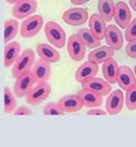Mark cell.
<instances>
[{"label": "cell", "mask_w": 136, "mask_h": 147, "mask_svg": "<svg viewBox=\"0 0 136 147\" xmlns=\"http://www.w3.org/2000/svg\"><path fill=\"white\" fill-rule=\"evenodd\" d=\"M35 53L32 49H25L18 57L16 62L14 63L11 75L12 78L17 79L18 77L21 76L23 74L29 72L32 70L35 65Z\"/></svg>", "instance_id": "cell-1"}, {"label": "cell", "mask_w": 136, "mask_h": 147, "mask_svg": "<svg viewBox=\"0 0 136 147\" xmlns=\"http://www.w3.org/2000/svg\"><path fill=\"white\" fill-rule=\"evenodd\" d=\"M58 104L64 113H73L80 111L84 106V102L78 95H67L61 98Z\"/></svg>", "instance_id": "cell-11"}, {"label": "cell", "mask_w": 136, "mask_h": 147, "mask_svg": "<svg viewBox=\"0 0 136 147\" xmlns=\"http://www.w3.org/2000/svg\"><path fill=\"white\" fill-rule=\"evenodd\" d=\"M15 94L11 91V89L8 86L4 87V112L9 114L14 113L17 106V100Z\"/></svg>", "instance_id": "cell-26"}, {"label": "cell", "mask_w": 136, "mask_h": 147, "mask_svg": "<svg viewBox=\"0 0 136 147\" xmlns=\"http://www.w3.org/2000/svg\"><path fill=\"white\" fill-rule=\"evenodd\" d=\"M133 71L128 66H120L117 73V84L122 90L127 91L129 88L136 84V78Z\"/></svg>", "instance_id": "cell-15"}, {"label": "cell", "mask_w": 136, "mask_h": 147, "mask_svg": "<svg viewBox=\"0 0 136 147\" xmlns=\"http://www.w3.org/2000/svg\"><path fill=\"white\" fill-rule=\"evenodd\" d=\"M129 4H130L131 8L136 11V0H129Z\"/></svg>", "instance_id": "cell-34"}, {"label": "cell", "mask_w": 136, "mask_h": 147, "mask_svg": "<svg viewBox=\"0 0 136 147\" xmlns=\"http://www.w3.org/2000/svg\"><path fill=\"white\" fill-rule=\"evenodd\" d=\"M89 1L91 0H71V3L75 6H80V5H84Z\"/></svg>", "instance_id": "cell-33"}, {"label": "cell", "mask_w": 136, "mask_h": 147, "mask_svg": "<svg viewBox=\"0 0 136 147\" xmlns=\"http://www.w3.org/2000/svg\"><path fill=\"white\" fill-rule=\"evenodd\" d=\"M37 53L41 59L49 63H57L61 59V55L56 49L47 43H40L37 47Z\"/></svg>", "instance_id": "cell-20"}, {"label": "cell", "mask_w": 136, "mask_h": 147, "mask_svg": "<svg viewBox=\"0 0 136 147\" xmlns=\"http://www.w3.org/2000/svg\"><path fill=\"white\" fill-rule=\"evenodd\" d=\"M21 45L18 41L9 42L5 46L4 50V66L10 67L14 65L18 57L21 55Z\"/></svg>", "instance_id": "cell-19"}, {"label": "cell", "mask_w": 136, "mask_h": 147, "mask_svg": "<svg viewBox=\"0 0 136 147\" xmlns=\"http://www.w3.org/2000/svg\"><path fill=\"white\" fill-rule=\"evenodd\" d=\"M37 9V0H21L16 4H14L12 8V14L16 19L23 20L34 14Z\"/></svg>", "instance_id": "cell-7"}, {"label": "cell", "mask_w": 136, "mask_h": 147, "mask_svg": "<svg viewBox=\"0 0 136 147\" xmlns=\"http://www.w3.org/2000/svg\"><path fill=\"white\" fill-rule=\"evenodd\" d=\"M126 53L131 58L136 59V39L128 42L126 45Z\"/></svg>", "instance_id": "cell-30"}, {"label": "cell", "mask_w": 136, "mask_h": 147, "mask_svg": "<svg viewBox=\"0 0 136 147\" xmlns=\"http://www.w3.org/2000/svg\"><path fill=\"white\" fill-rule=\"evenodd\" d=\"M116 5L114 0H98V11L106 23L112 21L115 16Z\"/></svg>", "instance_id": "cell-23"}, {"label": "cell", "mask_w": 136, "mask_h": 147, "mask_svg": "<svg viewBox=\"0 0 136 147\" xmlns=\"http://www.w3.org/2000/svg\"><path fill=\"white\" fill-rule=\"evenodd\" d=\"M19 30V23L15 19H9L4 24V42L8 44L17 36Z\"/></svg>", "instance_id": "cell-25"}, {"label": "cell", "mask_w": 136, "mask_h": 147, "mask_svg": "<svg viewBox=\"0 0 136 147\" xmlns=\"http://www.w3.org/2000/svg\"><path fill=\"white\" fill-rule=\"evenodd\" d=\"M119 64L117 62L112 58H109L103 64L102 71L105 79L109 82L110 84H115L117 79V73H119Z\"/></svg>", "instance_id": "cell-21"}, {"label": "cell", "mask_w": 136, "mask_h": 147, "mask_svg": "<svg viewBox=\"0 0 136 147\" xmlns=\"http://www.w3.org/2000/svg\"><path fill=\"white\" fill-rule=\"evenodd\" d=\"M45 115H63L65 113L61 108L58 102H49L44 108Z\"/></svg>", "instance_id": "cell-28"}, {"label": "cell", "mask_w": 136, "mask_h": 147, "mask_svg": "<svg viewBox=\"0 0 136 147\" xmlns=\"http://www.w3.org/2000/svg\"><path fill=\"white\" fill-rule=\"evenodd\" d=\"M125 38L127 41H131L136 39V18L130 23L125 31Z\"/></svg>", "instance_id": "cell-29"}, {"label": "cell", "mask_w": 136, "mask_h": 147, "mask_svg": "<svg viewBox=\"0 0 136 147\" xmlns=\"http://www.w3.org/2000/svg\"><path fill=\"white\" fill-rule=\"evenodd\" d=\"M45 36L48 40L57 48H63L66 43V34L62 26L54 21H49L45 24Z\"/></svg>", "instance_id": "cell-2"}, {"label": "cell", "mask_w": 136, "mask_h": 147, "mask_svg": "<svg viewBox=\"0 0 136 147\" xmlns=\"http://www.w3.org/2000/svg\"><path fill=\"white\" fill-rule=\"evenodd\" d=\"M114 51L109 46H101V47L96 48L92 52L89 53V60L93 61V62L99 64H103L106 60L109 58H112L114 56Z\"/></svg>", "instance_id": "cell-22"}, {"label": "cell", "mask_w": 136, "mask_h": 147, "mask_svg": "<svg viewBox=\"0 0 136 147\" xmlns=\"http://www.w3.org/2000/svg\"><path fill=\"white\" fill-rule=\"evenodd\" d=\"M31 71L33 73V76L37 84H38V82H48L49 80L51 72V63L40 58L35 63Z\"/></svg>", "instance_id": "cell-14"}, {"label": "cell", "mask_w": 136, "mask_h": 147, "mask_svg": "<svg viewBox=\"0 0 136 147\" xmlns=\"http://www.w3.org/2000/svg\"><path fill=\"white\" fill-rule=\"evenodd\" d=\"M77 95L80 96L84 102V106L89 109L91 108H98L102 106L103 103V96L99 93L94 91L89 90V89L82 88L80 91H78Z\"/></svg>", "instance_id": "cell-18"}, {"label": "cell", "mask_w": 136, "mask_h": 147, "mask_svg": "<svg viewBox=\"0 0 136 147\" xmlns=\"http://www.w3.org/2000/svg\"><path fill=\"white\" fill-rule=\"evenodd\" d=\"M124 105V96L121 90H115L107 96L105 111L110 115H117L122 111Z\"/></svg>", "instance_id": "cell-10"}, {"label": "cell", "mask_w": 136, "mask_h": 147, "mask_svg": "<svg viewBox=\"0 0 136 147\" xmlns=\"http://www.w3.org/2000/svg\"><path fill=\"white\" fill-rule=\"evenodd\" d=\"M81 86L82 88L89 89V90L99 93V94L102 95L103 96H107L112 91L111 84L105 80V79L103 80V79L96 78V77L86 79L85 81L81 82Z\"/></svg>", "instance_id": "cell-8"}, {"label": "cell", "mask_w": 136, "mask_h": 147, "mask_svg": "<svg viewBox=\"0 0 136 147\" xmlns=\"http://www.w3.org/2000/svg\"><path fill=\"white\" fill-rule=\"evenodd\" d=\"M67 52L72 60L79 62L84 58L86 53V45L78 38V36L72 35L67 41Z\"/></svg>", "instance_id": "cell-9"}, {"label": "cell", "mask_w": 136, "mask_h": 147, "mask_svg": "<svg viewBox=\"0 0 136 147\" xmlns=\"http://www.w3.org/2000/svg\"><path fill=\"white\" fill-rule=\"evenodd\" d=\"M14 115H31L32 112L29 107L27 106H21L17 110L14 111Z\"/></svg>", "instance_id": "cell-31"}, {"label": "cell", "mask_w": 136, "mask_h": 147, "mask_svg": "<svg viewBox=\"0 0 136 147\" xmlns=\"http://www.w3.org/2000/svg\"><path fill=\"white\" fill-rule=\"evenodd\" d=\"M105 23L106 22L105 19L100 14L94 13L89 17V27L91 33L94 35V37L99 40H102L105 37V32L107 28Z\"/></svg>", "instance_id": "cell-17"}, {"label": "cell", "mask_w": 136, "mask_h": 147, "mask_svg": "<svg viewBox=\"0 0 136 147\" xmlns=\"http://www.w3.org/2000/svg\"><path fill=\"white\" fill-rule=\"evenodd\" d=\"M44 26V19L41 15H31L21 23L20 35L24 38H31L37 36Z\"/></svg>", "instance_id": "cell-3"}, {"label": "cell", "mask_w": 136, "mask_h": 147, "mask_svg": "<svg viewBox=\"0 0 136 147\" xmlns=\"http://www.w3.org/2000/svg\"><path fill=\"white\" fill-rule=\"evenodd\" d=\"M134 73H135V75H136V66L134 67Z\"/></svg>", "instance_id": "cell-36"}, {"label": "cell", "mask_w": 136, "mask_h": 147, "mask_svg": "<svg viewBox=\"0 0 136 147\" xmlns=\"http://www.w3.org/2000/svg\"><path fill=\"white\" fill-rule=\"evenodd\" d=\"M21 1V0H6V2L8 3V4H16L17 2Z\"/></svg>", "instance_id": "cell-35"}, {"label": "cell", "mask_w": 136, "mask_h": 147, "mask_svg": "<svg viewBox=\"0 0 136 147\" xmlns=\"http://www.w3.org/2000/svg\"><path fill=\"white\" fill-rule=\"evenodd\" d=\"M89 19L88 11L82 8H72L65 10L63 14V20L69 26H78L87 23Z\"/></svg>", "instance_id": "cell-6"}, {"label": "cell", "mask_w": 136, "mask_h": 147, "mask_svg": "<svg viewBox=\"0 0 136 147\" xmlns=\"http://www.w3.org/2000/svg\"><path fill=\"white\" fill-rule=\"evenodd\" d=\"M98 64L93 62V61L89 60L78 67V69L76 71V74H75V78H76V81L77 82L81 84L86 79L95 77V75H97L98 73Z\"/></svg>", "instance_id": "cell-16"}, {"label": "cell", "mask_w": 136, "mask_h": 147, "mask_svg": "<svg viewBox=\"0 0 136 147\" xmlns=\"http://www.w3.org/2000/svg\"><path fill=\"white\" fill-rule=\"evenodd\" d=\"M88 115H106L107 112L105 110L100 109L99 107L98 108H91L89 109L87 112Z\"/></svg>", "instance_id": "cell-32"}, {"label": "cell", "mask_w": 136, "mask_h": 147, "mask_svg": "<svg viewBox=\"0 0 136 147\" xmlns=\"http://www.w3.org/2000/svg\"><path fill=\"white\" fill-rule=\"evenodd\" d=\"M77 35L78 36V38L83 41V43L86 45V47H88L89 49L98 48L99 46L101 45V40L96 38L94 37V35L91 33V29H89V28H86V27L81 28V29L77 31Z\"/></svg>", "instance_id": "cell-24"}, {"label": "cell", "mask_w": 136, "mask_h": 147, "mask_svg": "<svg viewBox=\"0 0 136 147\" xmlns=\"http://www.w3.org/2000/svg\"><path fill=\"white\" fill-rule=\"evenodd\" d=\"M35 84H37L35 81L32 71L23 74L21 76L18 77L14 84L13 92L15 94L16 98H24L30 93V91L34 88Z\"/></svg>", "instance_id": "cell-5"}, {"label": "cell", "mask_w": 136, "mask_h": 147, "mask_svg": "<svg viewBox=\"0 0 136 147\" xmlns=\"http://www.w3.org/2000/svg\"><path fill=\"white\" fill-rule=\"evenodd\" d=\"M105 39L106 44L115 51H119L122 48L123 35L119 28L114 24H110L107 26Z\"/></svg>", "instance_id": "cell-12"}, {"label": "cell", "mask_w": 136, "mask_h": 147, "mask_svg": "<svg viewBox=\"0 0 136 147\" xmlns=\"http://www.w3.org/2000/svg\"><path fill=\"white\" fill-rule=\"evenodd\" d=\"M125 104H126L128 110L130 111L136 110V84H133L126 91Z\"/></svg>", "instance_id": "cell-27"}, {"label": "cell", "mask_w": 136, "mask_h": 147, "mask_svg": "<svg viewBox=\"0 0 136 147\" xmlns=\"http://www.w3.org/2000/svg\"><path fill=\"white\" fill-rule=\"evenodd\" d=\"M115 22L121 29H125L131 22V12L128 5L123 1H119L116 4L115 16H114Z\"/></svg>", "instance_id": "cell-13"}, {"label": "cell", "mask_w": 136, "mask_h": 147, "mask_svg": "<svg viewBox=\"0 0 136 147\" xmlns=\"http://www.w3.org/2000/svg\"><path fill=\"white\" fill-rule=\"evenodd\" d=\"M51 93V86L47 82H38L25 96V100L30 105H38L45 101Z\"/></svg>", "instance_id": "cell-4"}]
</instances>
